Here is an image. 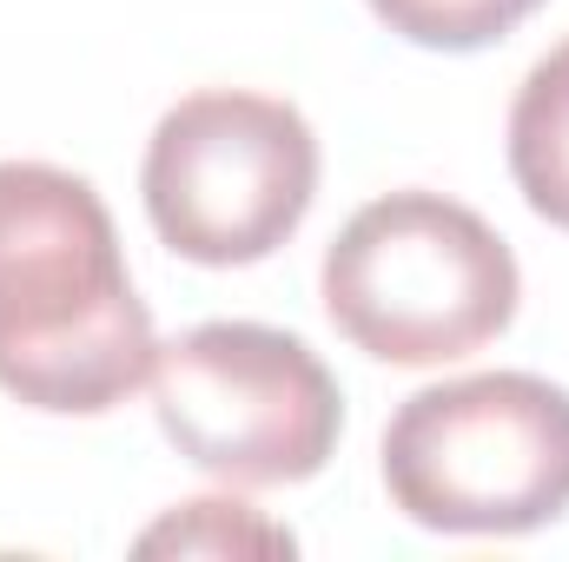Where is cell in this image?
<instances>
[{
    "label": "cell",
    "mask_w": 569,
    "mask_h": 562,
    "mask_svg": "<svg viewBox=\"0 0 569 562\" xmlns=\"http://www.w3.org/2000/svg\"><path fill=\"white\" fill-rule=\"evenodd\" d=\"M152 311L113 212L47 159H0V391L47 418H100L152 384Z\"/></svg>",
    "instance_id": "1"
},
{
    "label": "cell",
    "mask_w": 569,
    "mask_h": 562,
    "mask_svg": "<svg viewBox=\"0 0 569 562\" xmlns=\"http://www.w3.org/2000/svg\"><path fill=\"white\" fill-rule=\"evenodd\" d=\"M318 291L325 318L365 358L430 371L510 331L523 272L483 212L411 185L345 219V232L325 245Z\"/></svg>",
    "instance_id": "2"
},
{
    "label": "cell",
    "mask_w": 569,
    "mask_h": 562,
    "mask_svg": "<svg viewBox=\"0 0 569 562\" xmlns=\"http://www.w3.org/2000/svg\"><path fill=\"white\" fill-rule=\"evenodd\" d=\"M385 490L437 536H530L569 516V391L537 371L425 384L385 423Z\"/></svg>",
    "instance_id": "3"
},
{
    "label": "cell",
    "mask_w": 569,
    "mask_h": 562,
    "mask_svg": "<svg viewBox=\"0 0 569 562\" xmlns=\"http://www.w3.org/2000/svg\"><path fill=\"white\" fill-rule=\"evenodd\" d=\"M140 192L159 245L179 259L212 272L259 265L318 199V133L291 100L206 87L152 127Z\"/></svg>",
    "instance_id": "4"
},
{
    "label": "cell",
    "mask_w": 569,
    "mask_h": 562,
    "mask_svg": "<svg viewBox=\"0 0 569 562\" xmlns=\"http://www.w3.org/2000/svg\"><path fill=\"white\" fill-rule=\"evenodd\" d=\"M152 411L192 470L239 490H279L331 463L345 391L305 338L279 324L212 318L159 344Z\"/></svg>",
    "instance_id": "5"
},
{
    "label": "cell",
    "mask_w": 569,
    "mask_h": 562,
    "mask_svg": "<svg viewBox=\"0 0 569 562\" xmlns=\"http://www.w3.org/2000/svg\"><path fill=\"white\" fill-rule=\"evenodd\" d=\"M510 179L537 219L569 232V40L523 73L510 100Z\"/></svg>",
    "instance_id": "6"
},
{
    "label": "cell",
    "mask_w": 569,
    "mask_h": 562,
    "mask_svg": "<svg viewBox=\"0 0 569 562\" xmlns=\"http://www.w3.org/2000/svg\"><path fill=\"white\" fill-rule=\"evenodd\" d=\"M133 550L140 556H291L298 536L266 523L239 496H192V503H172Z\"/></svg>",
    "instance_id": "7"
},
{
    "label": "cell",
    "mask_w": 569,
    "mask_h": 562,
    "mask_svg": "<svg viewBox=\"0 0 569 562\" xmlns=\"http://www.w3.org/2000/svg\"><path fill=\"white\" fill-rule=\"evenodd\" d=\"M398 40L430 47V53H477L517 33L543 0H365Z\"/></svg>",
    "instance_id": "8"
}]
</instances>
